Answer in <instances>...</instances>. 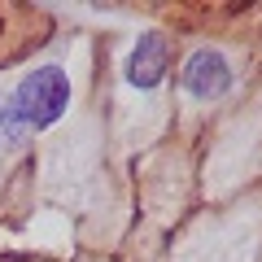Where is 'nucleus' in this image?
Here are the masks:
<instances>
[{
  "mask_svg": "<svg viewBox=\"0 0 262 262\" xmlns=\"http://www.w3.org/2000/svg\"><path fill=\"white\" fill-rule=\"evenodd\" d=\"M170 70V48H166V35L162 31H144L127 53V66H122V88L131 96H158L162 79Z\"/></svg>",
  "mask_w": 262,
  "mask_h": 262,
  "instance_id": "obj_3",
  "label": "nucleus"
},
{
  "mask_svg": "<svg viewBox=\"0 0 262 262\" xmlns=\"http://www.w3.org/2000/svg\"><path fill=\"white\" fill-rule=\"evenodd\" d=\"M9 96L18 105L22 122L31 131H44L70 110V101H75V79H70V70L61 61H39L9 88Z\"/></svg>",
  "mask_w": 262,
  "mask_h": 262,
  "instance_id": "obj_1",
  "label": "nucleus"
},
{
  "mask_svg": "<svg viewBox=\"0 0 262 262\" xmlns=\"http://www.w3.org/2000/svg\"><path fill=\"white\" fill-rule=\"evenodd\" d=\"M13 35V9H0V44Z\"/></svg>",
  "mask_w": 262,
  "mask_h": 262,
  "instance_id": "obj_5",
  "label": "nucleus"
},
{
  "mask_svg": "<svg viewBox=\"0 0 262 262\" xmlns=\"http://www.w3.org/2000/svg\"><path fill=\"white\" fill-rule=\"evenodd\" d=\"M27 136H31V127L22 122L18 105H13V96H9V88H0V149H5V153L22 149Z\"/></svg>",
  "mask_w": 262,
  "mask_h": 262,
  "instance_id": "obj_4",
  "label": "nucleus"
},
{
  "mask_svg": "<svg viewBox=\"0 0 262 262\" xmlns=\"http://www.w3.org/2000/svg\"><path fill=\"white\" fill-rule=\"evenodd\" d=\"M236 88V61L214 44H201L179 66V96L188 105H214Z\"/></svg>",
  "mask_w": 262,
  "mask_h": 262,
  "instance_id": "obj_2",
  "label": "nucleus"
}]
</instances>
